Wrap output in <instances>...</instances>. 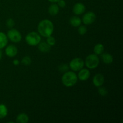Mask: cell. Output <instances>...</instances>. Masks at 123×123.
I'll return each mask as SVG.
<instances>
[{"label":"cell","mask_w":123,"mask_h":123,"mask_svg":"<svg viewBox=\"0 0 123 123\" xmlns=\"http://www.w3.org/2000/svg\"><path fill=\"white\" fill-rule=\"evenodd\" d=\"M37 30L38 33L42 37H48L52 35L54 30V25L51 20L49 19H43L38 24Z\"/></svg>","instance_id":"6da1fadb"},{"label":"cell","mask_w":123,"mask_h":123,"mask_svg":"<svg viewBox=\"0 0 123 123\" xmlns=\"http://www.w3.org/2000/svg\"><path fill=\"white\" fill-rule=\"evenodd\" d=\"M78 80V76L73 71H67L64 72L61 78L62 84L66 87H72L76 85Z\"/></svg>","instance_id":"7a4b0ae2"},{"label":"cell","mask_w":123,"mask_h":123,"mask_svg":"<svg viewBox=\"0 0 123 123\" xmlns=\"http://www.w3.org/2000/svg\"><path fill=\"white\" fill-rule=\"evenodd\" d=\"M25 42L28 45L35 46L39 44L42 40L41 36L37 32H30L25 36Z\"/></svg>","instance_id":"3957f363"},{"label":"cell","mask_w":123,"mask_h":123,"mask_svg":"<svg viewBox=\"0 0 123 123\" xmlns=\"http://www.w3.org/2000/svg\"><path fill=\"white\" fill-rule=\"evenodd\" d=\"M85 64L89 69H94L97 68L100 63V60L98 55L94 54H90L86 57Z\"/></svg>","instance_id":"277c9868"},{"label":"cell","mask_w":123,"mask_h":123,"mask_svg":"<svg viewBox=\"0 0 123 123\" xmlns=\"http://www.w3.org/2000/svg\"><path fill=\"white\" fill-rule=\"evenodd\" d=\"M7 37L11 42L15 43H19L22 40L21 33L18 30L13 28H11L7 31Z\"/></svg>","instance_id":"5b68a950"},{"label":"cell","mask_w":123,"mask_h":123,"mask_svg":"<svg viewBox=\"0 0 123 123\" xmlns=\"http://www.w3.org/2000/svg\"><path fill=\"white\" fill-rule=\"evenodd\" d=\"M85 65L84 61L80 58H75L70 61L69 63V67L73 72H78L84 68Z\"/></svg>","instance_id":"8992f818"},{"label":"cell","mask_w":123,"mask_h":123,"mask_svg":"<svg viewBox=\"0 0 123 123\" xmlns=\"http://www.w3.org/2000/svg\"><path fill=\"white\" fill-rule=\"evenodd\" d=\"M96 19V15L94 12H88L85 13L82 17V22L86 25L93 24Z\"/></svg>","instance_id":"52a82bcc"},{"label":"cell","mask_w":123,"mask_h":123,"mask_svg":"<svg viewBox=\"0 0 123 123\" xmlns=\"http://www.w3.org/2000/svg\"><path fill=\"white\" fill-rule=\"evenodd\" d=\"M18 48L16 46L13 45V44H10L7 46L5 49V54L8 57L13 58L18 54Z\"/></svg>","instance_id":"ba28073f"},{"label":"cell","mask_w":123,"mask_h":123,"mask_svg":"<svg viewBox=\"0 0 123 123\" xmlns=\"http://www.w3.org/2000/svg\"><path fill=\"white\" fill-rule=\"evenodd\" d=\"M86 8L84 4L81 2H77L73 7V13L75 15H81L85 12Z\"/></svg>","instance_id":"9c48e42d"},{"label":"cell","mask_w":123,"mask_h":123,"mask_svg":"<svg viewBox=\"0 0 123 123\" xmlns=\"http://www.w3.org/2000/svg\"><path fill=\"white\" fill-rule=\"evenodd\" d=\"M105 82V77L101 73L96 74L92 79V84L96 87H100L103 85Z\"/></svg>","instance_id":"30bf717a"},{"label":"cell","mask_w":123,"mask_h":123,"mask_svg":"<svg viewBox=\"0 0 123 123\" xmlns=\"http://www.w3.org/2000/svg\"><path fill=\"white\" fill-rule=\"evenodd\" d=\"M79 73H78V78L81 81H85V80H87L89 79L90 76V70L87 68H82V69H80V70L78 71Z\"/></svg>","instance_id":"8fae6325"},{"label":"cell","mask_w":123,"mask_h":123,"mask_svg":"<svg viewBox=\"0 0 123 123\" xmlns=\"http://www.w3.org/2000/svg\"><path fill=\"white\" fill-rule=\"evenodd\" d=\"M100 55L101 60L103 61V63L106 64H110L112 63L113 61H114V58H113V56L111 54L107 52H103Z\"/></svg>","instance_id":"7c38bea8"},{"label":"cell","mask_w":123,"mask_h":123,"mask_svg":"<svg viewBox=\"0 0 123 123\" xmlns=\"http://www.w3.org/2000/svg\"><path fill=\"white\" fill-rule=\"evenodd\" d=\"M38 50L43 53H48L50 52L51 46H49L46 42H40L38 44Z\"/></svg>","instance_id":"4fadbf2b"},{"label":"cell","mask_w":123,"mask_h":123,"mask_svg":"<svg viewBox=\"0 0 123 123\" xmlns=\"http://www.w3.org/2000/svg\"><path fill=\"white\" fill-rule=\"evenodd\" d=\"M60 11V7L56 3H53L48 8V12L49 14L52 16H55L58 14Z\"/></svg>","instance_id":"5bb4252c"},{"label":"cell","mask_w":123,"mask_h":123,"mask_svg":"<svg viewBox=\"0 0 123 123\" xmlns=\"http://www.w3.org/2000/svg\"><path fill=\"white\" fill-rule=\"evenodd\" d=\"M70 24L73 27H78L82 23V20L79 17L77 16H73L70 18L69 20Z\"/></svg>","instance_id":"9a60e30c"},{"label":"cell","mask_w":123,"mask_h":123,"mask_svg":"<svg viewBox=\"0 0 123 123\" xmlns=\"http://www.w3.org/2000/svg\"><path fill=\"white\" fill-rule=\"evenodd\" d=\"M29 121V117L25 113H20L17 116L16 118V123H26Z\"/></svg>","instance_id":"2e32d148"},{"label":"cell","mask_w":123,"mask_h":123,"mask_svg":"<svg viewBox=\"0 0 123 123\" xmlns=\"http://www.w3.org/2000/svg\"><path fill=\"white\" fill-rule=\"evenodd\" d=\"M8 44V38L7 35L2 32H0V49L7 46Z\"/></svg>","instance_id":"e0dca14e"},{"label":"cell","mask_w":123,"mask_h":123,"mask_svg":"<svg viewBox=\"0 0 123 123\" xmlns=\"http://www.w3.org/2000/svg\"><path fill=\"white\" fill-rule=\"evenodd\" d=\"M105 48L103 44L101 43H97L94 48V54L97 55H100L104 52Z\"/></svg>","instance_id":"ac0fdd59"},{"label":"cell","mask_w":123,"mask_h":123,"mask_svg":"<svg viewBox=\"0 0 123 123\" xmlns=\"http://www.w3.org/2000/svg\"><path fill=\"white\" fill-rule=\"evenodd\" d=\"M8 114V109L4 104H0V119L4 118Z\"/></svg>","instance_id":"d6986e66"},{"label":"cell","mask_w":123,"mask_h":123,"mask_svg":"<svg viewBox=\"0 0 123 123\" xmlns=\"http://www.w3.org/2000/svg\"><path fill=\"white\" fill-rule=\"evenodd\" d=\"M31 59L30 56H25L22 59V61H21V63L23 64L25 66H30V64H31Z\"/></svg>","instance_id":"ffe728a7"},{"label":"cell","mask_w":123,"mask_h":123,"mask_svg":"<svg viewBox=\"0 0 123 123\" xmlns=\"http://www.w3.org/2000/svg\"><path fill=\"white\" fill-rule=\"evenodd\" d=\"M46 43L49 44L50 46H53L55 45L56 44V40L54 38V37H52V36H49V37H46Z\"/></svg>","instance_id":"44dd1931"},{"label":"cell","mask_w":123,"mask_h":123,"mask_svg":"<svg viewBox=\"0 0 123 123\" xmlns=\"http://www.w3.org/2000/svg\"><path fill=\"white\" fill-rule=\"evenodd\" d=\"M78 33L79 34L83 36V35H85V34L87 32V29H86V26H84V25H82V26H78Z\"/></svg>","instance_id":"7402d4cb"},{"label":"cell","mask_w":123,"mask_h":123,"mask_svg":"<svg viewBox=\"0 0 123 123\" xmlns=\"http://www.w3.org/2000/svg\"><path fill=\"white\" fill-rule=\"evenodd\" d=\"M98 92L102 96H106L108 94V91L107 89L105 87H102V86L98 87Z\"/></svg>","instance_id":"603a6c76"},{"label":"cell","mask_w":123,"mask_h":123,"mask_svg":"<svg viewBox=\"0 0 123 123\" xmlns=\"http://www.w3.org/2000/svg\"><path fill=\"white\" fill-rule=\"evenodd\" d=\"M6 24L7 28L11 29V28H13L14 27L15 23H14V20H13V19H12V18H9V19H8L7 20H6Z\"/></svg>","instance_id":"cb8c5ba5"},{"label":"cell","mask_w":123,"mask_h":123,"mask_svg":"<svg viewBox=\"0 0 123 123\" xmlns=\"http://www.w3.org/2000/svg\"><path fill=\"white\" fill-rule=\"evenodd\" d=\"M68 68H69V67L67 64H61L58 67L59 70L62 72H67V71H68Z\"/></svg>","instance_id":"d4e9b609"},{"label":"cell","mask_w":123,"mask_h":123,"mask_svg":"<svg viewBox=\"0 0 123 123\" xmlns=\"http://www.w3.org/2000/svg\"><path fill=\"white\" fill-rule=\"evenodd\" d=\"M57 5L60 8H64L66 6V2L64 0H59L57 2Z\"/></svg>","instance_id":"484cf974"},{"label":"cell","mask_w":123,"mask_h":123,"mask_svg":"<svg viewBox=\"0 0 123 123\" xmlns=\"http://www.w3.org/2000/svg\"><path fill=\"white\" fill-rule=\"evenodd\" d=\"M13 64L14 65V66H18V65L20 64V61H19L18 60H16H16H13Z\"/></svg>","instance_id":"4316f807"},{"label":"cell","mask_w":123,"mask_h":123,"mask_svg":"<svg viewBox=\"0 0 123 123\" xmlns=\"http://www.w3.org/2000/svg\"><path fill=\"white\" fill-rule=\"evenodd\" d=\"M48 1H49V2H52V3H56V2H57L59 0H48Z\"/></svg>","instance_id":"83f0119b"},{"label":"cell","mask_w":123,"mask_h":123,"mask_svg":"<svg viewBox=\"0 0 123 123\" xmlns=\"http://www.w3.org/2000/svg\"><path fill=\"white\" fill-rule=\"evenodd\" d=\"M2 51H1V49H0V61H1V60L2 59Z\"/></svg>","instance_id":"f1b7e54d"}]
</instances>
